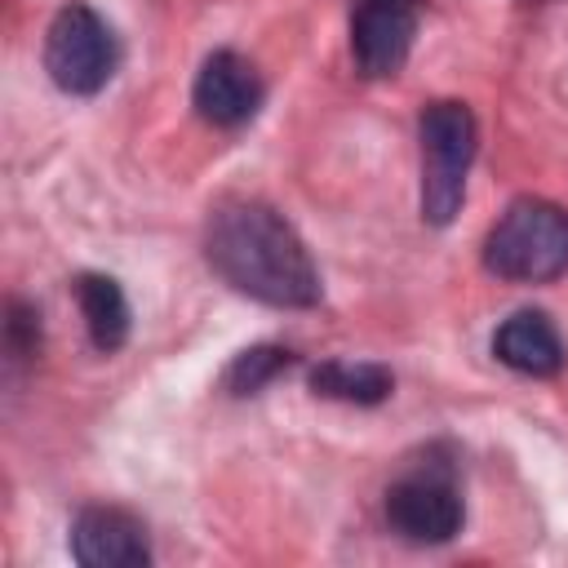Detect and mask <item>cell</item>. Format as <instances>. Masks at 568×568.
Here are the masks:
<instances>
[{"label": "cell", "instance_id": "4fadbf2b", "mask_svg": "<svg viewBox=\"0 0 568 568\" xmlns=\"http://www.w3.org/2000/svg\"><path fill=\"white\" fill-rule=\"evenodd\" d=\"M4 351L9 359H31L40 351V311L27 302H9V320H4Z\"/></svg>", "mask_w": 568, "mask_h": 568}, {"label": "cell", "instance_id": "277c9868", "mask_svg": "<svg viewBox=\"0 0 568 568\" xmlns=\"http://www.w3.org/2000/svg\"><path fill=\"white\" fill-rule=\"evenodd\" d=\"M422 138V222L448 226L466 195V173L479 146V129L466 102H430L417 120Z\"/></svg>", "mask_w": 568, "mask_h": 568}, {"label": "cell", "instance_id": "9c48e42d", "mask_svg": "<svg viewBox=\"0 0 568 568\" xmlns=\"http://www.w3.org/2000/svg\"><path fill=\"white\" fill-rule=\"evenodd\" d=\"M493 355L524 373V377H555L564 368V342H559V328L546 311L537 306H524L515 315H506L493 333Z\"/></svg>", "mask_w": 568, "mask_h": 568}, {"label": "cell", "instance_id": "8fae6325", "mask_svg": "<svg viewBox=\"0 0 568 568\" xmlns=\"http://www.w3.org/2000/svg\"><path fill=\"white\" fill-rule=\"evenodd\" d=\"M311 390L342 404H382L395 390V377L386 364H355V359H324L311 368Z\"/></svg>", "mask_w": 568, "mask_h": 568}, {"label": "cell", "instance_id": "7a4b0ae2", "mask_svg": "<svg viewBox=\"0 0 568 568\" xmlns=\"http://www.w3.org/2000/svg\"><path fill=\"white\" fill-rule=\"evenodd\" d=\"M484 266L510 284H550L568 271V209L519 195L484 235Z\"/></svg>", "mask_w": 568, "mask_h": 568}, {"label": "cell", "instance_id": "30bf717a", "mask_svg": "<svg viewBox=\"0 0 568 568\" xmlns=\"http://www.w3.org/2000/svg\"><path fill=\"white\" fill-rule=\"evenodd\" d=\"M75 302H80L89 342L102 355H115L129 342V302H124V288L111 275L84 271V275H75Z\"/></svg>", "mask_w": 568, "mask_h": 568}, {"label": "cell", "instance_id": "7c38bea8", "mask_svg": "<svg viewBox=\"0 0 568 568\" xmlns=\"http://www.w3.org/2000/svg\"><path fill=\"white\" fill-rule=\"evenodd\" d=\"M293 364V351L288 346H275V342H262V346H248L240 351L226 373H222V390L226 395H257L266 382H275L284 368Z\"/></svg>", "mask_w": 568, "mask_h": 568}, {"label": "cell", "instance_id": "8992f818", "mask_svg": "<svg viewBox=\"0 0 568 568\" xmlns=\"http://www.w3.org/2000/svg\"><path fill=\"white\" fill-rule=\"evenodd\" d=\"M417 36V0H359L351 13V53L359 75H395Z\"/></svg>", "mask_w": 568, "mask_h": 568}, {"label": "cell", "instance_id": "5b68a950", "mask_svg": "<svg viewBox=\"0 0 568 568\" xmlns=\"http://www.w3.org/2000/svg\"><path fill=\"white\" fill-rule=\"evenodd\" d=\"M120 67V44L106 18L89 4H62L44 31V71L71 98H93L111 84Z\"/></svg>", "mask_w": 568, "mask_h": 568}, {"label": "cell", "instance_id": "3957f363", "mask_svg": "<svg viewBox=\"0 0 568 568\" xmlns=\"http://www.w3.org/2000/svg\"><path fill=\"white\" fill-rule=\"evenodd\" d=\"M386 524L395 537L413 546H444L462 532L466 506L457 488V462L444 444H430L422 462H413L390 488H386Z\"/></svg>", "mask_w": 568, "mask_h": 568}, {"label": "cell", "instance_id": "ba28073f", "mask_svg": "<svg viewBox=\"0 0 568 568\" xmlns=\"http://www.w3.org/2000/svg\"><path fill=\"white\" fill-rule=\"evenodd\" d=\"M71 555L84 568H146L151 541L138 515L120 506H84L71 519Z\"/></svg>", "mask_w": 568, "mask_h": 568}, {"label": "cell", "instance_id": "6da1fadb", "mask_svg": "<svg viewBox=\"0 0 568 568\" xmlns=\"http://www.w3.org/2000/svg\"><path fill=\"white\" fill-rule=\"evenodd\" d=\"M209 266L244 297L266 306H315L320 271L302 235L262 200H226L213 209L204 231Z\"/></svg>", "mask_w": 568, "mask_h": 568}, {"label": "cell", "instance_id": "52a82bcc", "mask_svg": "<svg viewBox=\"0 0 568 568\" xmlns=\"http://www.w3.org/2000/svg\"><path fill=\"white\" fill-rule=\"evenodd\" d=\"M266 89H262V75L253 71L248 58H240L235 49H217L204 58L200 75H195V89H191V102L195 111L217 124V129H240L257 115Z\"/></svg>", "mask_w": 568, "mask_h": 568}]
</instances>
